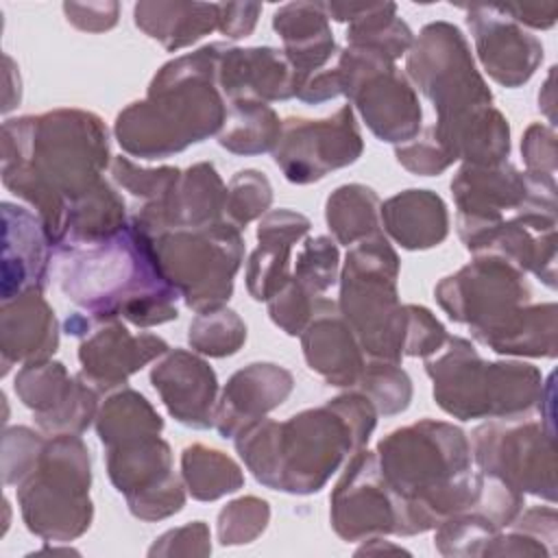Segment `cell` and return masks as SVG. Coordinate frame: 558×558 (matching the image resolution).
Wrapping results in <instances>:
<instances>
[{"mask_svg":"<svg viewBox=\"0 0 558 558\" xmlns=\"http://www.w3.org/2000/svg\"><path fill=\"white\" fill-rule=\"evenodd\" d=\"M466 26L484 70L504 87L527 83L543 61V44L495 4L466 7Z\"/></svg>","mask_w":558,"mask_h":558,"instance_id":"obj_21","label":"cell"},{"mask_svg":"<svg viewBox=\"0 0 558 558\" xmlns=\"http://www.w3.org/2000/svg\"><path fill=\"white\" fill-rule=\"evenodd\" d=\"M438 305L456 323L469 325L482 342L532 301L525 272L497 253H480L434 288Z\"/></svg>","mask_w":558,"mask_h":558,"instance_id":"obj_13","label":"cell"},{"mask_svg":"<svg viewBox=\"0 0 558 558\" xmlns=\"http://www.w3.org/2000/svg\"><path fill=\"white\" fill-rule=\"evenodd\" d=\"M327 17L336 22H349L347 44L371 48L397 61L408 54L414 44L410 26L397 17V4H347V2H323Z\"/></svg>","mask_w":558,"mask_h":558,"instance_id":"obj_32","label":"cell"},{"mask_svg":"<svg viewBox=\"0 0 558 558\" xmlns=\"http://www.w3.org/2000/svg\"><path fill=\"white\" fill-rule=\"evenodd\" d=\"M364 142L351 105L323 120L286 118L272 159L290 183L307 185L360 159Z\"/></svg>","mask_w":558,"mask_h":558,"instance_id":"obj_15","label":"cell"},{"mask_svg":"<svg viewBox=\"0 0 558 558\" xmlns=\"http://www.w3.org/2000/svg\"><path fill=\"white\" fill-rule=\"evenodd\" d=\"M340 253L327 235L307 238L296 255L292 279L314 299H320L338 281Z\"/></svg>","mask_w":558,"mask_h":558,"instance_id":"obj_42","label":"cell"},{"mask_svg":"<svg viewBox=\"0 0 558 558\" xmlns=\"http://www.w3.org/2000/svg\"><path fill=\"white\" fill-rule=\"evenodd\" d=\"M333 532L353 543L395 534L397 508L381 477L375 451H355L329 497Z\"/></svg>","mask_w":558,"mask_h":558,"instance_id":"obj_18","label":"cell"},{"mask_svg":"<svg viewBox=\"0 0 558 558\" xmlns=\"http://www.w3.org/2000/svg\"><path fill=\"white\" fill-rule=\"evenodd\" d=\"M111 177L120 187H124L133 196L142 198L144 203H153L170 192V187L179 181L181 170L172 166L140 168L129 157L120 155L111 161Z\"/></svg>","mask_w":558,"mask_h":558,"instance_id":"obj_45","label":"cell"},{"mask_svg":"<svg viewBox=\"0 0 558 558\" xmlns=\"http://www.w3.org/2000/svg\"><path fill=\"white\" fill-rule=\"evenodd\" d=\"M135 26L166 50L185 48L211 31H218V4L207 2H137Z\"/></svg>","mask_w":558,"mask_h":558,"instance_id":"obj_33","label":"cell"},{"mask_svg":"<svg viewBox=\"0 0 558 558\" xmlns=\"http://www.w3.org/2000/svg\"><path fill=\"white\" fill-rule=\"evenodd\" d=\"M168 349L163 338L153 333L133 336L118 318L89 316L87 331L78 344V375L98 392L113 390Z\"/></svg>","mask_w":558,"mask_h":558,"instance_id":"obj_19","label":"cell"},{"mask_svg":"<svg viewBox=\"0 0 558 558\" xmlns=\"http://www.w3.org/2000/svg\"><path fill=\"white\" fill-rule=\"evenodd\" d=\"M270 521L266 499L255 495L240 497L218 512V541L220 545H244L255 541Z\"/></svg>","mask_w":558,"mask_h":558,"instance_id":"obj_44","label":"cell"},{"mask_svg":"<svg viewBox=\"0 0 558 558\" xmlns=\"http://www.w3.org/2000/svg\"><path fill=\"white\" fill-rule=\"evenodd\" d=\"M521 155L530 174L554 177L556 174V133L551 126L534 122L525 129L521 140Z\"/></svg>","mask_w":558,"mask_h":558,"instance_id":"obj_51","label":"cell"},{"mask_svg":"<svg viewBox=\"0 0 558 558\" xmlns=\"http://www.w3.org/2000/svg\"><path fill=\"white\" fill-rule=\"evenodd\" d=\"M408 76L432 100L438 120L490 107L493 94L475 68L462 31L449 22L421 28L405 59Z\"/></svg>","mask_w":558,"mask_h":558,"instance_id":"obj_11","label":"cell"},{"mask_svg":"<svg viewBox=\"0 0 558 558\" xmlns=\"http://www.w3.org/2000/svg\"><path fill=\"white\" fill-rule=\"evenodd\" d=\"M150 248L161 275L190 310H214L231 299L244 257L242 233L231 222L170 229L150 238Z\"/></svg>","mask_w":558,"mask_h":558,"instance_id":"obj_9","label":"cell"},{"mask_svg":"<svg viewBox=\"0 0 558 558\" xmlns=\"http://www.w3.org/2000/svg\"><path fill=\"white\" fill-rule=\"evenodd\" d=\"M471 456L484 475L556 504L554 429L532 418H495L471 434Z\"/></svg>","mask_w":558,"mask_h":558,"instance_id":"obj_12","label":"cell"},{"mask_svg":"<svg viewBox=\"0 0 558 558\" xmlns=\"http://www.w3.org/2000/svg\"><path fill=\"white\" fill-rule=\"evenodd\" d=\"M46 438L28 427H9L2 436V477L4 484H20L37 464Z\"/></svg>","mask_w":558,"mask_h":558,"instance_id":"obj_46","label":"cell"},{"mask_svg":"<svg viewBox=\"0 0 558 558\" xmlns=\"http://www.w3.org/2000/svg\"><path fill=\"white\" fill-rule=\"evenodd\" d=\"M118 2H65L63 13L70 24L87 33H102L118 22Z\"/></svg>","mask_w":558,"mask_h":558,"instance_id":"obj_52","label":"cell"},{"mask_svg":"<svg viewBox=\"0 0 558 558\" xmlns=\"http://www.w3.org/2000/svg\"><path fill=\"white\" fill-rule=\"evenodd\" d=\"M227 185L211 161H198L181 172L168 194L144 203L129 220L148 238L170 229L205 227L225 220Z\"/></svg>","mask_w":558,"mask_h":558,"instance_id":"obj_20","label":"cell"},{"mask_svg":"<svg viewBox=\"0 0 558 558\" xmlns=\"http://www.w3.org/2000/svg\"><path fill=\"white\" fill-rule=\"evenodd\" d=\"M395 157L405 170L421 177L440 174L456 161L442 146V142L436 137L432 126H427L423 135H416L414 140L397 146Z\"/></svg>","mask_w":558,"mask_h":558,"instance_id":"obj_47","label":"cell"},{"mask_svg":"<svg viewBox=\"0 0 558 558\" xmlns=\"http://www.w3.org/2000/svg\"><path fill=\"white\" fill-rule=\"evenodd\" d=\"M375 425V405L355 390L288 421L257 418L242 427L233 442L259 484L290 495H312L347 456L364 449Z\"/></svg>","mask_w":558,"mask_h":558,"instance_id":"obj_2","label":"cell"},{"mask_svg":"<svg viewBox=\"0 0 558 558\" xmlns=\"http://www.w3.org/2000/svg\"><path fill=\"white\" fill-rule=\"evenodd\" d=\"M244 340H246L244 320L225 305L198 312L187 329V342L192 351L209 357L233 355L240 351Z\"/></svg>","mask_w":558,"mask_h":558,"instance_id":"obj_40","label":"cell"},{"mask_svg":"<svg viewBox=\"0 0 558 558\" xmlns=\"http://www.w3.org/2000/svg\"><path fill=\"white\" fill-rule=\"evenodd\" d=\"M530 177L512 163L495 166L464 163L451 181L458 207V235L466 251L475 253L493 229L510 218L527 198Z\"/></svg>","mask_w":558,"mask_h":558,"instance_id":"obj_16","label":"cell"},{"mask_svg":"<svg viewBox=\"0 0 558 558\" xmlns=\"http://www.w3.org/2000/svg\"><path fill=\"white\" fill-rule=\"evenodd\" d=\"M209 551V527L205 521H192L155 538L148 556H207Z\"/></svg>","mask_w":558,"mask_h":558,"instance_id":"obj_50","label":"cell"},{"mask_svg":"<svg viewBox=\"0 0 558 558\" xmlns=\"http://www.w3.org/2000/svg\"><path fill=\"white\" fill-rule=\"evenodd\" d=\"M181 480L198 501H214L244 486V473L227 453L201 442L187 445L181 453Z\"/></svg>","mask_w":558,"mask_h":558,"instance_id":"obj_39","label":"cell"},{"mask_svg":"<svg viewBox=\"0 0 558 558\" xmlns=\"http://www.w3.org/2000/svg\"><path fill=\"white\" fill-rule=\"evenodd\" d=\"M558 312L556 303H527L521 312L508 318L499 329L482 340L488 349L501 355L556 357L558 353Z\"/></svg>","mask_w":558,"mask_h":558,"instance_id":"obj_34","label":"cell"},{"mask_svg":"<svg viewBox=\"0 0 558 558\" xmlns=\"http://www.w3.org/2000/svg\"><path fill=\"white\" fill-rule=\"evenodd\" d=\"M150 384L161 403L181 425L207 429L214 425L218 377L214 368L192 351L168 349L150 371Z\"/></svg>","mask_w":558,"mask_h":558,"instance_id":"obj_22","label":"cell"},{"mask_svg":"<svg viewBox=\"0 0 558 558\" xmlns=\"http://www.w3.org/2000/svg\"><path fill=\"white\" fill-rule=\"evenodd\" d=\"M379 207L381 201L371 187L347 183L329 194L325 203V220L338 244L353 246L381 233Z\"/></svg>","mask_w":558,"mask_h":558,"instance_id":"obj_36","label":"cell"},{"mask_svg":"<svg viewBox=\"0 0 558 558\" xmlns=\"http://www.w3.org/2000/svg\"><path fill=\"white\" fill-rule=\"evenodd\" d=\"M307 216L270 209L257 225V248L246 262V290L255 301H270L290 279L292 246L310 231Z\"/></svg>","mask_w":558,"mask_h":558,"instance_id":"obj_28","label":"cell"},{"mask_svg":"<svg viewBox=\"0 0 558 558\" xmlns=\"http://www.w3.org/2000/svg\"><path fill=\"white\" fill-rule=\"evenodd\" d=\"M436 137L458 161L473 166H495L510 155V126L499 109L480 107L449 120H436Z\"/></svg>","mask_w":558,"mask_h":558,"instance_id":"obj_29","label":"cell"},{"mask_svg":"<svg viewBox=\"0 0 558 558\" xmlns=\"http://www.w3.org/2000/svg\"><path fill=\"white\" fill-rule=\"evenodd\" d=\"M401 262L384 233L353 244L340 272L338 310L371 360L401 364L405 305L397 279Z\"/></svg>","mask_w":558,"mask_h":558,"instance_id":"obj_7","label":"cell"},{"mask_svg":"<svg viewBox=\"0 0 558 558\" xmlns=\"http://www.w3.org/2000/svg\"><path fill=\"white\" fill-rule=\"evenodd\" d=\"M262 4L257 2H222L218 4V31L227 39L248 37L257 24Z\"/></svg>","mask_w":558,"mask_h":558,"instance_id":"obj_53","label":"cell"},{"mask_svg":"<svg viewBox=\"0 0 558 558\" xmlns=\"http://www.w3.org/2000/svg\"><path fill=\"white\" fill-rule=\"evenodd\" d=\"M292 388L294 377L288 368L272 362H253L229 377L216 403L214 427L222 438H233L242 427L281 405Z\"/></svg>","mask_w":558,"mask_h":558,"instance_id":"obj_25","label":"cell"},{"mask_svg":"<svg viewBox=\"0 0 558 558\" xmlns=\"http://www.w3.org/2000/svg\"><path fill=\"white\" fill-rule=\"evenodd\" d=\"M495 7L497 11L514 20L519 26L527 24L532 28H551L558 20L556 2H523V4H495Z\"/></svg>","mask_w":558,"mask_h":558,"instance_id":"obj_55","label":"cell"},{"mask_svg":"<svg viewBox=\"0 0 558 558\" xmlns=\"http://www.w3.org/2000/svg\"><path fill=\"white\" fill-rule=\"evenodd\" d=\"M357 390L371 399L377 414L392 416L403 412L412 401V381L408 373L386 360H371L357 379Z\"/></svg>","mask_w":558,"mask_h":558,"instance_id":"obj_41","label":"cell"},{"mask_svg":"<svg viewBox=\"0 0 558 558\" xmlns=\"http://www.w3.org/2000/svg\"><path fill=\"white\" fill-rule=\"evenodd\" d=\"M105 122L83 109H54L2 124V183L35 207L54 246L65 238L72 203L89 194L109 166Z\"/></svg>","mask_w":558,"mask_h":558,"instance_id":"obj_1","label":"cell"},{"mask_svg":"<svg viewBox=\"0 0 558 558\" xmlns=\"http://www.w3.org/2000/svg\"><path fill=\"white\" fill-rule=\"evenodd\" d=\"M395 499L397 536L436 530L480 495L482 473L471 469L466 434L447 421L423 418L384 436L375 449Z\"/></svg>","mask_w":558,"mask_h":558,"instance_id":"obj_3","label":"cell"},{"mask_svg":"<svg viewBox=\"0 0 558 558\" xmlns=\"http://www.w3.org/2000/svg\"><path fill=\"white\" fill-rule=\"evenodd\" d=\"M107 473L126 497L133 517L159 521L185 506V486L172 471L170 445L159 436H140L107 447Z\"/></svg>","mask_w":558,"mask_h":558,"instance_id":"obj_14","label":"cell"},{"mask_svg":"<svg viewBox=\"0 0 558 558\" xmlns=\"http://www.w3.org/2000/svg\"><path fill=\"white\" fill-rule=\"evenodd\" d=\"M425 373L434 381V399L453 418H517L538 405L545 381L525 362H486L460 336L425 357Z\"/></svg>","mask_w":558,"mask_h":558,"instance_id":"obj_6","label":"cell"},{"mask_svg":"<svg viewBox=\"0 0 558 558\" xmlns=\"http://www.w3.org/2000/svg\"><path fill=\"white\" fill-rule=\"evenodd\" d=\"M59 347V325L52 307L41 290L22 292L2 301L0 312V353L2 375L13 362L35 364L46 362Z\"/></svg>","mask_w":558,"mask_h":558,"instance_id":"obj_27","label":"cell"},{"mask_svg":"<svg viewBox=\"0 0 558 558\" xmlns=\"http://www.w3.org/2000/svg\"><path fill=\"white\" fill-rule=\"evenodd\" d=\"M272 203V187L264 172L246 168L231 177L227 185L225 201V220L238 227L240 231L264 216Z\"/></svg>","mask_w":558,"mask_h":558,"instance_id":"obj_43","label":"cell"},{"mask_svg":"<svg viewBox=\"0 0 558 558\" xmlns=\"http://www.w3.org/2000/svg\"><path fill=\"white\" fill-rule=\"evenodd\" d=\"M299 100L310 102V105H318L325 100H331L336 96H342V85H340V76L338 70H318L314 74H307L299 81L296 85V94Z\"/></svg>","mask_w":558,"mask_h":558,"instance_id":"obj_54","label":"cell"},{"mask_svg":"<svg viewBox=\"0 0 558 558\" xmlns=\"http://www.w3.org/2000/svg\"><path fill=\"white\" fill-rule=\"evenodd\" d=\"M222 41L181 54L153 76L146 98L131 102L116 118L118 144L140 159H166L220 133L227 100L218 85Z\"/></svg>","mask_w":558,"mask_h":558,"instance_id":"obj_5","label":"cell"},{"mask_svg":"<svg viewBox=\"0 0 558 558\" xmlns=\"http://www.w3.org/2000/svg\"><path fill=\"white\" fill-rule=\"evenodd\" d=\"M89 451L78 434L46 438L33 471L17 484V504L28 532L68 543L92 525Z\"/></svg>","mask_w":558,"mask_h":558,"instance_id":"obj_8","label":"cell"},{"mask_svg":"<svg viewBox=\"0 0 558 558\" xmlns=\"http://www.w3.org/2000/svg\"><path fill=\"white\" fill-rule=\"evenodd\" d=\"M447 340V329L442 323L423 305H405V327H403V357H429Z\"/></svg>","mask_w":558,"mask_h":558,"instance_id":"obj_48","label":"cell"},{"mask_svg":"<svg viewBox=\"0 0 558 558\" xmlns=\"http://www.w3.org/2000/svg\"><path fill=\"white\" fill-rule=\"evenodd\" d=\"M301 344L307 366L329 386L351 388L364 371V351L338 310L336 301L316 299L314 312L301 331Z\"/></svg>","mask_w":558,"mask_h":558,"instance_id":"obj_24","label":"cell"},{"mask_svg":"<svg viewBox=\"0 0 558 558\" xmlns=\"http://www.w3.org/2000/svg\"><path fill=\"white\" fill-rule=\"evenodd\" d=\"M4 255H2V301L28 290H46L52 244L37 214L15 203H2Z\"/></svg>","mask_w":558,"mask_h":558,"instance_id":"obj_26","label":"cell"},{"mask_svg":"<svg viewBox=\"0 0 558 558\" xmlns=\"http://www.w3.org/2000/svg\"><path fill=\"white\" fill-rule=\"evenodd\" d=\"M218 85L227 102L231 100H288L296 94L299 74L279 48H235L222 44L218 57Z\"/></svg>","mask_w":558,"mask_h":558,"instance_id":"obj_23","label":"cell"},{"mask_svg":"<svg viewBox=\"0 0 558 558\" xmlns=\"http://www.w3.org/2000/svg\"><path fill=\"white\" fill-rule=\"evenodd\" d=\"M272 28L283 41V54L299 74L323 70L336 52V41L329 28V17L323 2H290L275 11Z\"/></svg>","mask_w":558,"mask_h":558,"instance_id":"obj_30","label":"cell"},{"mask_svg":"<svg viewBox=\"0 0 558 558\" xmlns=\"http://www.w3.org/2000/svg\"><path fill=\"white\" fill-rule=\"evenodd\" d=\"M281 120L268 102L231 100L227 102V120L218 133V144L235 155H259L277 146Z\"/></svg>","mask_w":558,"mask_h":558,"instance_id":"obj_35","label":"cell"},{"mask_svg":"<svg viewBox=\"0 0 558 558\" xmlns=\"http://www.w3.org/2000/svg\"><path fill=\"white\" fill-rule=\"evenodd\" d=\"M15 395L33 412L41 432L83 434L98 412V390L81 375L72 377L61 362L24 364L15 375Z\"/></svg>","mask_w":558,"mask_h":558,"instance_id":"obj_17","label":"cell"},{"mask_svg":"<svg viewBox=\"0 0 558 558\" xmlns=\"http://www.w3.org/2000/svg\"><path fill=\"white\" fill-rule=\"evenodd\" d=\"M126 225L124 198L102 179L89 194L72 203L63 242H96L120 233Z\"/></svg>","mask_w":558,"mask_h":558,"instance_id":"obj_38","label":"cell"},{"mask_svg":"<svg viewBox=\"0 0 558 558\" xmlns=\"http://www.w3.org/2000/svg\"><path fill=\"white\" fill-rule=\"evenodd\" d=\"M163 418L137 390L122 386L111 392L96 412V434L105 447L161 434Z\"/></svg>","mask_w":558,"mask_h":558,"instance_id":"obj_37","label":"cell"},{"mask_svg":"<svg viewBox=\"0 0 558 558\" xmlns=\"http://www.w3.org/2000/svg\"><path fill=\"white\" fill-rule=\"evenodd\" d=\"M379 218L388 235L408 251L438 246L449 233L447 205L432 190H405L390 196L381 203Z\"/></svg>","mask_w":558,"mask_h":558,"instance_id":"obj_31","label":"cell"},{"mask_svg":"<svg viewBox=\"0 0 558 558\" xmlns=\"http://www.w3.org/2000/svg\"><path fill=\"white\" fill-rule=\"evenodd\" d=\"M59 290L94 318H126L142 329L179 316V292L161 275L150 238L131 220L96 242H61L52 248Z\"/></svg>","mask_w":558,"mask_h":558,"instance_id":"obj_4","label":"cell"},{"mask_svg":"<svg viewBox=\"0 0 558 558\" xmlns=\"http://www.w3.org/2000/svg\"><path fill=\"white\" fill-rule=\"evenodd\" d=\"M342 96L362 113L375 137L390 144H405L421 131L423 111L405 74L381 52L347 46L338 57Z\"/></svg>","mask_w":558,"mask_h":558,"instance_id":"obj_10","label":"cell"},{"mask_svg":"<svg viewBox=\"0 0 558 558\" xmlns=\"http://www.w3.org/2000/svg\"><path fill=\"white\" fill-rule=\"evenodd\" d=\"M314 303L316 299L307 294L290 275L286 286L268 301V314L270 320L288 336H301L314 312Z\"/></svg>","mask_w":558,"mask_h":558,"instance_id":"obj_49","label":"cell"}]
</instances>
